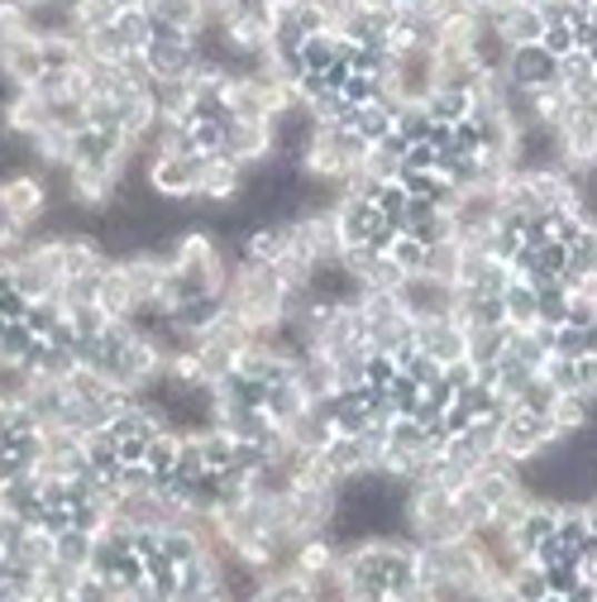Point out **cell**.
<instances>
[{
  "instance_id": "cell-1",
  "label": "cell",
  "mask_w": 597,
  "mask_h": 602,
  "mask_svg": "<svg viewBox=\"0 0 597 602\" xmlns=\"http://www.w3.org/2000/svg\"><path fill=\"white\" fill-rule=\"evenodd\" d=\"M282 292H287V282L278 278L272 263L239 259L230 288H225V307L235 315H245L249 325H282Z\"/></svg>"
},
{
  "instance_id": "cell-2",
  "label": "cell",
  "mask_w": 597,
  "mask_h": 602,
  "mask_svg": "<svg viewBox=\"0 0 597 602\" xmlns=\"http://www.w3.org/2000/svg\"><path fill=\"white\" fill-rule=\"evenodd\" d=\"M201 158L206 153H149L143 158V182L158 201H197Z\"/></svg>"
},
{
  "instance_id": "cell-3",
  "label": "cell",
  "mask_w": 597,
  "mask_h": 602,
  "mask_svg": "<svg viewBox=\"0 0 597 602\" xmlns=\"http://www.w3.org/2000/svg\"><path fill=\"white\" fill-rule=\"evenodd\" d=\"M0 197H6L10 215L20 220V225L34 234L43 220H48V205H53V187H48V178L39 168H20L10 172V178H0Z\"/></svg>"
},
{
  "instance_id": "cell-4",
  "label": "cell",
  "mask_w": 597,
  "mask_h": 602,
  "mask_svg": "<svg viewBox=\"0 0 597 602\" xmlns=\"http://www.w3.org/2000/svg\"><path fill=\"white\" fill-rule=\"evenodd\" d=\"M43 72H48L43 39L34 34V29H24V34L0 43V77H6V87H39Z\"/></svg>"
},
{
  "instance_id": "cell-5",
  "label": "cell",
  "mask_w": 597,
  "mask_h": 602,
  "mask_svg": "<svg viewBox=\"0 0 597 602\" xmlns=\"http://www.w3.org/2000/svg\"><path fill=\"white\" fill-rule=\"evenodd\" d=\"M220 153H230L235 163L258 168L278 153V139H272V120H230L225 116V144Z\"/></svg>"
},
{
  "instance_id": "cell-6",
  "label": "cell",
  "mask_w": 597,
  "mask_h": 602,
  "mask_svg": "<svg viewBox=\"0 0 597 602\" xmlns=\"http://www.w3.org/2000/svg\"><path fill=\"white\" fill-rule=\"evenodd\" d=\"M245 182H249V168L245 163H235L230 153H206L201 158V192L197 201L206 205H235L239 197H245Z\"/></svg>"
},
{
  "instance_id": "cell-7",
  "label": "cell",
  "mask_w": 597,
  "mask_h": 602,
  "mask_svg": "<svg viewBox=\"0 0 597 602\" xmlns=\"http://www.w3.org/2000/svg\"><path fill=\"white\" fill-rule=\"evenodd\" d=\"M143 58H149V68L158 82H177V77H191L201 62V49L191 34H153V43L143 49Z\"/></svg>"
},
{
  "instance_id": "cell-8",
  "label": "cell",
  "mask_w": 597,
  "mask_h": 602,
  "mask_svg": "<svg viewBox=\"0 0 597 602\" xmlns=\"http://www.w3.org/2000/svg\"><path fill=\"white\" fill-rule=\"evenodd\" d=\"M397 292H401V301H407L411 315H449L459 282H445V278H435L421 268V273H407V282H401Z\"/></svg>"
},
{
  "instance_id": "cell-9",
  "label": "cell",
  "mask_w": 597,
  "mask_h": 602,
  "mask_svg": "<svg viewBox=\"0 0 597 602\" xmlns=\"http://www.w3.org/2000/svg\"><path fill=\"white\" fill-rule=\"evenodd\" d=\"M96 307H101L110 321H125V315L139 311V297H135V282H129L125 259H110L101 273H96Z\"/></svg>"
},
{
  "instance_id": "cell-10",
  "label": "cell",
  "mask_w": 597,
  "mask_h": 602,
  "mask_svg": "<svg viewBox=\"0 0 597 602\" xmlns=\"http://www.w3.org/2000/svg\"><path fill=\"white\" fill-rule=\"evenodd\" d=\"M555 87H559L569 101L588 106V101L597 97V62H593V53H588V49L559 53V58H555Z\"/></svg>"
},
{
  "instance_id": "cell-11",
  "label": "cell",
  "mask_w": 597,
  "mask_h": 602,
  "mask_svg": "<svg viewBox=\"0 0 597 602\" xmlns=\"http://www.w3.org/2000/svg\"><path fill=\"white\" fill-rule=\"evenodd\" d=\"M503 72L516 87H550L555 82V53L545 49V43H511Z\"/></svg>"
},
{
  "instance_id": "cell-12",
  "label": "cell",
  "mask_w": 597,
  "mask_h": 602,
  "mask_svg": "<svg viewBox=\"0 0 597 602\" xmlns=\"http://www.w3.org/2000/svg\"><path fill=\"white\" fill-rule=\"evenodd\" d=\"M330 402H335V398L306 402V407L297 411V417L282 425V431L292 435V445H297V450H306V454H311V450H326L330 440H335V425H330Z\"/></svg>"
},
{
  "instance_id": "cell-13",
  "label": "cell",
  "mask_w": 597,
  "mask_h": 602,
  "mask_svg": "<svg viewBox=\"0 0 597 602\" xmlns=\"http://www.w3.org/2000/svg\"><path fill=\"white\" fill-rule=\"evenodd\" d=\"M143 10L153 14L158 34H191L197 39V29L206 24L201 0H143Z\"/></svg>"
},
{
  "instance_id": "cell-14",
  "label": "cell",
  "mask_w": 597,
  "mask_h": 602,
  "mask_svg": "<svg viewBox=\"0 0 597 602\" xmlns=\"http://www.w3.org/2000/svg\"><path fill=\"white\" fill-rule=\"evenodd\" d=\"M345 43H349V39L330 34V29H320V34H306V39H301V62H306V72L340 77V72H345Z\"/></svg>"
},
{
  "instance_id": "cell-15",
  "label": "cell",
  "mask_w": 597,
  "mask_h": 602,
  "mask_svg": "<svg viewBox=\"0 0 597 602\" xmlns=\"http://www.w3.org/2000/svg\"><path fill=\"white\" fill-rule=\"evenodd\" d=\"M507 583H511V602H550V569H545L536 554L516 560Z\"/></svg>"
},
{
  "instance_id": "cell-16",
  "label": "cell",
  "mask_w": 597,
  "mask_h": 602,
  "mask_svg": "<svg viewBox=\"0 0 597 602\" xmlns=\"http://www.w3.org/2000/svg\"><path fill=\"white\" fill-rule=\"evenodd\" d=\"M401 163H407V139H401L397 130L387 139H374V144L364 149V168L374 172L378 182H397L401 178Z\"/></svg>"
},
{
  "instance_id": "cell-17",
  "label": "cell",
  "mask_w": 597,
  "mask_h": 602,
  "mask_svg": "<svg viewBox=\"0 0 597 602\" xmlns=\"http://www.w3.org/2000/svg\"><path fill=\"white\" fill-rule=\"evenodd\" d=\"M545 417H550L559 435H584L593 425V398H584V392H559Z\"/></svg>"
},
{
  "instance_id": "cell-18",
  "label": "cell",
  "mask_w": 597,
  "mask_h": 602,
  "mask_svg": "<svg viewBox=\"0 0 597 602\" xmlns=\"http://www.w3.org/2000/svg\"><path fill=\"white\" fill-rule=\"evenodd\" d=\"M464 330H469V350H464V354H469L474 363H478V369H488V363H503V354H507V335H511V325L503 321V325H464Z\"/></svg>"
},
{
  "instance_id": "cell-19",
  "label": "cell",
  "mask_w": 597,
  "mask_h": 602,
  "mask_svg": "<svg viewBox=\"0 0 597 602\" xmlns=\"http://www.w3.org/2000/svg\"><path fill=\"white\" fill-rule=\"evenodd\" d=\"M503 307H507V325H536L540 321V288L530 278H511L503 292Z\"/></svg>"
},
{
  "instance_id": "cell-20",
  "label": "cell",
  "mask_w": 597,
  "mask_h": 602,
  "mask_svg": "<svg viewBox=\"0 0 597 602\" xmlns=\"http://www.w3.org/2000/svg\"><path fill=\"white\" fill-rule=\"evenodd\" d=\"M545 34H550V20H545L540 0H521L507 20V39L511 43H545Z\"/></svg>"
},
{
  "instance_id": "cell-21",
  "label": "cell",
  "mask_w": 597,
  "mask_h": 602,
  "mask_svg": "<svg viewBox=\"0 0 597 602\" xmlns=\"http://www.w3.org/2000/svg\"><path fill=\"white\" fill-rule=\"evenodd\" d=\"M153 101H158V116H168V120H197V97H191L187 77H177V82H158Z\"/></svg>"
},
{
  "instance_id": "cell-22",
  "label": "cell",
  "mask_w": 597,
  "mask_h": 602,
  "mask_svg": "<svg viewBox=\"0 0 597 602\" xmlns=\"http://www.w3.org/2000/svg\"><path fill=\"white\" fill-rule=\"evenodd\" d=\"M177 454H182V425H163V431L149 435V450H143V464H149L158 479L177 469Z\"/></svg>"
},
{
  "instance_id": "cell-23",
  "label": "cell",
  "mask_w": 597,
  "mask_h": 602,
  "mask_svg": "<svg viewBox=\"0 0 597 602\" xmlns=\"http://www.w3.org/2000/svg\"><path fill=\"white\" fill-rule=\"evenodd\" d=\"M58 560L68 564V569H91L96 564V535L87 526H62L58 531Z\"/></svg>"
},
{
  "instance_id": "cell-24",
  "label": "cell",
  "mask_w": 597,
  "mask_h": 602,
  "mask_svg": "<svg viewBox=\"0 0 597 602\" xmlns=\"http://www.w3.org/2000/svg\"><path fill=\"white\" fill-rule=\"evenodd\" d=\"M354 130H359L368 144H374V139H387V134L397 130V110L387 106V101H378V97H374V101H364V106H359V116H354Z\"/></svg>"
},
{
  "instance_id": "cell-25",
  "label": "cell",
  "mask_w": 597,
  "mask_h": 602,
  "mask_svg": "<svg viewBox=\"0 0 597 602\" xmlns=\"http://www.w3.org/2000/svg\"><path fill=\"white\" fill-rule=\"evenodd\" d=\"M459 263H464V240L449 234L440 244H426V273L445 278V282H459Z\"/></svg>"
},
{
  "instance_id": "cell-26",
  "label": "cell",
  "mask_w": 597,
  "mask_h": 602,
  "mask_svg": "<svg viewBox=\"0 0 597 602\" xmlns=\"http://www.w3.org/2000/svg\"><path fill=\"white\" fill-rule=\"evenodd\" d=\"M426 106H430L435 120H449V124H455V120H464V116L474 110V97H469L464 87H435L430 97H426Z\"/></svg>"
},
{
  "instance_id": "cell-27",
  "label": "cell",
  "mask_w": 597,
  "mask_h": 602,
  "mask_svg": "<svg viewBox=\"0 0 597 602\" xmlns=\"http://www.w3.org/2000/svg\"><path fill=\"white\" fill-rule=\"evenodd\" d=\"M382 253H392L407 273H421V268H426V240L416 230H392V240L382 244Z\"/></svg>"
},
{
  "instance_id": "cell-28",
  "label": "cell",
  "mask_w": 597,
  "mask_h": 602,
  "mask_svg": "<svg viewBox=\"0 0 597 602\" xmlns=\"http://www.w3.org/2000/svg\"><path fill=\"white\" fill-rule=\"evenodd\" d=\"M116 29H120V34H125V43H129V49H149V43H153V34H158L153 14L143 10V6H129V10H120Z\"/></svg>"
},
{
  "instance_id": "cell-29",
  "label": "cell",
  "mask_w": 597,
  "mask_h": 602,
  "mask_svg": "<svg viewBox=\"0 0 597 602\" xmlns=\"http://www.w3.org/2000/svg\"><path fill=\"white\" fill-rule=\"evenodd\" d=\"M430 130H435V116L426 101H407L397 110V134L407 139V144H421V139H430Z\"/></svg>"
},
{
  "instance_id": "cell-30",
  "label": "cell",
  "mask_w": 597,
  "mask_h": 602,
  "mask_svg": "<svg viewBox=\"0 0 597 602\" xmlns=\"http://www.w3.org/2000/svg\"><path fill=\"white\" fill-rule=\"evenodd\" d=\"M187 130H191V149H197V153H220L225 116H197V120H187Z\"/></svg>"
},
{
  "instance_id": "cell-31",
  "label": "cell",
  "mask_w": 597,
  "mask_h": 602,
  "mask_svg": "<svg viewBox=\"0 0 597 602\" xmlns=\"http://www.w3.org/2000/svg\"><path fill=\"white\" fill-rule=\"evenodd\" d=\"M455 506H459V516L469 521L474 531H478V526H488V521H492V502L478 493V483H464L459 493H455Z\"/></svg>"
},
{
  "instance_id": "cell-32",
  "label": "cell",
  "mask_w": 597,
  "mask_h": 602,
  "mask_svg": "<svg viewBox=\"0 0 597 602\" xmlns=\"http://www.w3.org/2000/svg\"><path fill=\"white\" fill-rule=\"evenodd\" d=\"M401 282H407V268H401L392 253H382L378 249V259H374V268H368V278H364V288H401Z\"/></svg>"
},
{
  "instance_id": "cell-33",
  "label": "cell",
  "mask_w": 597,
  "mask_h": 602,
  "mask_svg": "<svg viewBox=\"0 0 597 602\" xmlns=\"http://www.w3.org/2000/svg\"><path fill=\"white\" fill-rule=\"evenodd\" d=\"M68 602H106V569H77Z\"/></svg>"
},
{
  "instance_id": "cell-34",
  "label": "cell",
  "mask_w": 597,
  "mask_h": 602,
  "mask_svg": "<svg viewBox=\"0 0 597 602\" xmlns=\"http://www.w3.org/2000/svg\"><path fill=\"white\" fill-rule=\"evenodd\" d=\"M559 398V388L550 383L545 373H530L526 378V388H521V407H530V411H550V402Z\"/></svg>"
},
{
  "instance_id": "cell-35",
  "label": "cell",
  "mask_w": 597,
  "mask_h": 602,
  "mask_svg": "<svg viewBox=\"0 0 597 602\" xmlns=\"http://www.w3.org/2000/svg\"><path fill=\"white\" fill-rule=\"evenodd\" d=\"M478 378H482V373H478V363H474L469 354H459V359H449V363H445V383H449V388H455V392H464V388H474V383H478Z\"/></svg>"
},
{
  "instance_id": "cell-36",
  "label": "cell",
  "mask_w": 597,
  "mask_h": 602,
  "mask_svg": "<svg viewBox=\"0 0 597 602\" xmlns=\"http://www.w3.org/2000/svg\"><path fill=\"white\" fill-rule=\"evenodd\" d=\"M374 259H378V244H345V253H340V263H345L359 282L368 278V268H374Z\"/></svg>"
},
{
  "instance_id": "cell-37",
  "label": "cell",
  "mask_w": 597,
  "mask_h": 602,
  "mask_svg": "<svg viewBox=\"0 0 597 602\" xmlns=\"http://www.w3.org/2000/svg\"><path fill=\"white\" fill-rule=\"evenodd\" d=\"M545 49H550L555 58H559V53H569V49H578V34H574V24H569V20L550 24V34H545Z\"/></svg>"
},
{
  "instance_id": "cell-38",
  "label": "cell",
  "mask_w": 597,
  "mask_h": 602,
  "mask_svg": "<svg viewBox=\"0 0 597 602\" xmlns=\"http://www.w3.org/2000/svg\"><path fill=\"white\" fill-rule=\"evenodd\" d=\"M368 6H378V10H401L407 0H368Z\"/></svg>"
},
{
  "instance_id": "cell-39",
  "label": "cell",
  "mask_w": 597,
  "mask_h": 602,
  "mask_svg": "<svg viewBox=\"0 0 597 602\" xmlns=\"http://www.w3.org/2000/svg\"><path fill=\"white\" fill-rule=\"evenodd\" d=\"M268 10H292V6H301V0H263Z\"/></svg>"
},
{
  "instance_id": "cell-40",
  "label": "cell",
  "mask_w": 597,
  "mask_h": 602,
  "mask_svg": "<svg viewBox=\"0 0 597 602\" xmlns=\"http://www.w3.org/2000/svg\"><path fill=\"white\" fill-rule=\"evenodd\" d=\"M588 526L597 531V493H588Z\"/></svg>"
},
{
  "instance_id": "cell-41",
  "label": "cell",
  "mask_w": 597,
  "mask_h": 602,
  "mask_svg": "<svg viewBox=\"0 0 597 602\" xmlns=\"http://www.w3.org/2000/svg\"><path fill=\"white\" fill-rule=\"evenodd\" d=\"M588 20H593V29H597V0H593V10H588Z\"/></svg>"
},
{
  "instance_id": "cell-42",
  "label": "cell",
  "mask_w": 597,
  "mask_h": 602,
  "mask_svg": "<svg viewBox=\"0 0 597 602\" xmlns=\"http://www.w3.org/2000/svg\"><path fill=\"white\" fill-rule=\"evenodd\" d=\"M588 53H593V62H597V43H593V49H588Z\"/></svg>"
}]
</instances>
